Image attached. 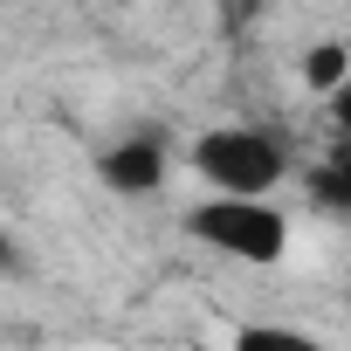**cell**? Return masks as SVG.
Segmentation results:
<instances>
[{
  "label": "cell",
  "instance_id": "6da1fadb",
  "mask_svg": "<svg viewBox=\"0 0 351 351\" xmlns=\"http://www.w3.org/2000/svg\"><path fill=\"white\" fill-rule=\"evenodd\" d=\"M193 165H200V180L234 193V200H262L276 180H282V145L262 138V131H241V124H221L193 145Z\"/></svg>",
  "mask_w": 351,
  "mask_h": 351
},
{
  "label": "cell",
  "instance_id": "7a4b0ae2",
  "mask_svg": "<svg viewBox=\"0 0 351 351\" xmlns=\"http://www.w3.org/2000/svg\"><path fill=\"white\" fill-rule=\"evenodd\" d=\"M186 228H193L207 248L234 255V262H276V255L289 248V221H282L269 200H234V193H221V200H200Z\"/></svg>",
  "mask_w": 351,
  "mask_h": 351
},
{
  "label": "cell",
  "instance_id": "3957f363",
  "mask_svg": "<svg viewBox=\"0 0 351 351\" xmlns=\"http://www.w3.org/2000/svg\"><path fill=\"white\" fill-rule=\"evenodd\" d=\"M104 180H110L117 193H152V186L165 180V152H158L152 138H131V145H110V158H104Z\"/></svg>",
  "mask_w": 351,
  "mask_h": 351
},
{
  "label": "cell",
  "instance_id": "277c9868",
  "mask_svg": "<svg viewBox=\"0 0 351 351\" xmlns=\"http://www.w3.org/2000/svg\"><path fill=\"white\" fill-rule=\"evenodd\" d=\"M303 76H310V90L337 97V90L351 83V56H344L337 42H324V49H310V56H303Z\"/></svg>",
  "mask_w": 351,
  "mask_h": 351
},
{
  "label": "cell",
  "instance_id": "5b68a950",
  "mask_svg": "<svg viewBox=\"0 0 351 351\" xmlns=\"http://www.w3.org/2000/svg\"><path fill=\"white\" fill-rule=\"evenodd\" d=\"M234 351H324V344L303 337V330H289V324H248L234 337Z\"/></svg>",
  "mask_w": 351,
  "mask_h": 351
},
{
  "label": "cell",
  "instance_id": "8992f818",
  "mask_svg": "<svg viewBox=\"0 0 351 351\" xmlns=\"http://www.w3.org/2000/svg\"><path fill=\"white\" fill-rule=\"evenodd\" d=\"M317 200L351 207V158H344V165H330V172H317Z\"/></svg>",
  "mask_w": 351,
  "mask_h": 351
},
{
  "label": "cell",
  "instance_id": "52a82bcc",
  "mask_svg": "<svg viewBox=\"0 0 351 351\" xmlns=\"http://www.w3.org/2000/svg\"><path fill=\"white\" fill-rule=\"evenodd\" d=\"M330 117H337V124H344V138H351V83L330 97Z\"/></svg>",
  "mask_w": 351,
  "mask_h": 351
}]
</instances>
